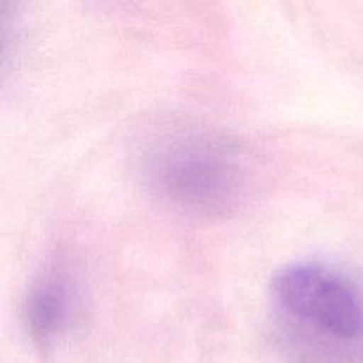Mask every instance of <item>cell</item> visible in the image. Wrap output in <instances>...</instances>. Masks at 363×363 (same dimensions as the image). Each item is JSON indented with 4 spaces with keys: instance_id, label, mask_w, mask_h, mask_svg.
Returning a JSON list of instances; mask_svg holds the SVG:
<instances>
[{
    "instance_id": "obj_3",
    "label": "cell",
    "mask_w": 363,
    "mask_h": 363,
    "mask_svg": "<svg viewBox=\"0 0 363 363\" xmlns=\"http://www.w3.org/2000/svg\"><path fill=\"white\" fill-rule=\"evenodd\" d=\"M82 293L77 275L64 261L52 262L28 286L21 321L28 340L41 353L55 350L77 323Z\"/></svg>"
},
{
    "instance_id": "obj_2",
    "label": "cell",
    "mask_w": 363,
    "mask_h": 363,
    "mask_svg": "<svg viewBox=\"0 0 363 363\" xmlns=\"http://www.w3.org/2000/svg\"><path fill=\"white\" fill-rule=\"evenodd\" d=\"M269 298L287 335L328 362L363 360V280L333 262L305 259L280 268Z\"/></svg>"
},
{
    "instance_id": "obj_1",
    "label": "cell",
    "mask_w": 363,
    "mask_h": 363,
    "mask_svg": "<svg viewBox=\"0 0 363 363\" xmlns=\"http://www.w3.org/2000/svg\"><path fill=\"white\" fill-rule=\"evenodd\" d=\"M142 176L160 201L199 216L233 211L248 186L247 156L240 145L195 126L156 133L142 152Z\"/></svg>"
}]
</instances>
